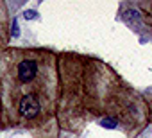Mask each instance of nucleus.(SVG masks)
<instances>
[{"label":"nucleus","mask_w":152,"mask_h":138,"mask_svg":"<svg viewBox=\"0 0 152 138\" xmlns=\"http://www.w3.org/2000/svg\"><path fill=\"white\" fill-rule=\"evenodd\" d=\"M0 129H2V109H0Z\"/></svg>","instance_id":"obj_4"},{"label":"nucleus","mask_w":152,"mask_h":138,"mask_svg":"<svg viewBox=\"0 0 152 138\" xmlns=\"http://www.w3.org/2000/svg\"><path fill=\"white\" fill-rule=\"evenodd\" d=\"M57 74L59 129L81 133L90 122H97L134 138L147 127L150 109L145 99L109 65L90 56L63 52L57 54Z\"/></svg>","instance_id":"obj_1"},{"label":"nucleus","mask_w":152,"mask_h":138,"mask_svg":"<svg viewBox=\"0 0 152 138\" xmlns=\"http://www.w3.org/2000/svg\"><path fill=\"white\" fill-rule=\"evenodd\" d=\"M57 54L9 47L0 54L2 129H23L32 138H59Z\"/></svg>","instance_id":"obj_2"},{"label":"nucleus","mask_w":152,"mask_h":138,"mask_svg":"<svg viewBox=\"0 0 152 138\" xmlns=\"http://www.w3.org/2000/svg\"><path fill=\"white\" fill-rule=\"evenodd\" d=\"M9 40H11V16L7 4L0 0V54L6 48H9Z\"/></svg>","instance_id":"obj_3"}]
</instances>
